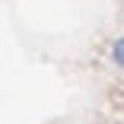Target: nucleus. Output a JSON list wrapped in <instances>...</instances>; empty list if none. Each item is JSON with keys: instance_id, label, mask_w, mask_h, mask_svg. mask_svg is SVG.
Segmentation results:
<instances>
[{"instance_id": "nucleus-1", "label": "nucleus", "mask_w": 124, "mask_h": 124, "mask_svg": "<svg viewBox=\"0 0 124 124\" xmlns=\"http://www.w3.org/2000/svg\"><path fill=\"white\" fill-rule=\"evenodd\" d=\"M111 61H115L118 67H124V38L115 41V48H111Z\"/></svg>"}]
</instances>
